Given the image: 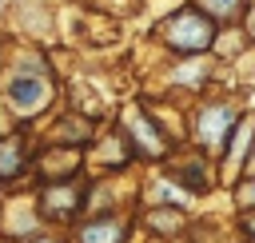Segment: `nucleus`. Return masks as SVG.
<instances>
[{
  "mask_svg": "<svg viewBox=\"0 0 255 243\" xmlns=\"http://www.w3.org/2000/svg\"><path fill=\"white\" fill-rule=\"evenodd\" d=\"M215 36H219V24L199 8V4H187L179 12H171L163 24H159V40L179 52V56H203L215 48Z\"/></svg>",
  "mask_w": 255,
  "mask_h": 243,
  "instance_id": "nucleus-1",
  "label": "nucleus"
},
{
  "mask_svg": "<svg viewBox=\"0 0 255 243\" xmlns=\"http://www.w3.org/2000/svg\"><path fill=\"white\" fill-rule=\"evenodd\" d=\"M235 123H239V112L231 108V104H203L199 112H195V139H199V151H207V155H223V147H227V139H231V131H235Z\"/></svg>",
  "mask_w": 255,
  "mask_h": 243,
  "instance_id": "nucleus-2",
  "label": "nucleus"
},
{
  "mask_svg": "<svg viewBox=\"0 0 255 243\" xmlns=\"http://www.w3.org/2000/svg\"><path fill=\"white\" fill-rule=\"evenodd\" d=\"M251 147H255V116H239V123H235V131H231V139H227L223 155H219L223 171L239 179V175H243V167H247Z\"/></svg>",
  "mask_w": 255,
  "mask_h": 243,
  "instance_id": "nucleus-3",
  "label": "nucleus"
},
{
  "mask_svg": "<svg viewBox=\"0 0 255 243\" xmlns=\"http://www.w3.org/2000/svg\"><path fill=\"white\" fill-rule=\"evenodd\" d=\"M8 100H12V108H20L24 116H32L36 108H44V104L52 100V88H48V80H40V76H16V80L8 84Z\"/></svg>",
  "mask_w": 255,
  "mask_h": 243,
  "instance_id": "nucleus-4",
  "label": "nucleus"
},
{
  "mask_svg": "<svg viewBox=\"0 0 255 243\" xmlns=\"http://www.w3.org/2000/svg\"><path fill=\"white\" fill-rule=\"evenodd\" d=\"M128 131H131V139H135V147H139L143 155L159 159V155L167 151V143H163L159 127H155V123H151L147 116H139V112H128Z\"/></svg>",
  "mask_w": 255,
  "mask_h": 243,
  "instance_id": "nucleus-5",
  "label": "nucleus"
},
{
  "mask_svg": "<svg viewBox=\"0 0 255 243\" xmlns=\"http://www.w3.org/2000/svg\"><path fill=\"white\" fill-rule=\"evenodd\" d=\"M215 24H239L243 16H247V8H251V0H195Z\"/></svg>",
  "mask_w": 255,
  "mask_h": 243,
  "instance_id": "nucleus-6",
  "label": "nucleus"
},
{
  "mask_svg": "<svg viewBox=\"0 0 255 243\" xmlns=\"http://www.w3.org/2000/svg\"><path fill=\"white\" fill-rule=\"evenodd\" d=\"M124 235H128V227L120 223V219H96V223H88L84 231H80V243H124Z\"/></svg>",
  "mask_w": 255,
  "mask_h": 243,
  "instance_id": "nucleus-7",
  "label": "nucleus"
},
{
  "mask_svg": "<svg viewBox=\"0 0 255 243\" xmlns=\"http://www.w3.org/2000/svg\"><path fill=\"white\" fill-rule=\"evenodd\" d=\"M76 203H80V187H52V191H44V207L52 215H72Z\"/></svg>",
  "mask_w": 255,
  "mask_h": 243,
  "instance_id": "nucleus-8",
  "label": "nucleus"
},
{
  "mask_svg": "<svg viewBox=\"0 0 255 243\" xmlns=\"http://www.w3.org/2000/svg\"><path fill=\"white\" fill-rule=\"evenodd\" d=\"M231 195H235V207H239V211H251V207H255V175H243Z\"/></svg>",
  "mask_w": 255,
  "mask_h": 243,
  "instance_id": "nucleus-9",
  "label": "nucleus"
},
{
  "mask_svg": "<svg viewBox=\"0 0 255 243\" xmlns=\"http://www.w3.org/2000/svg\"><path fill=\"white\" fill-rule=\"evenodd\" d=\"M16 167H20L16 143H0V175H4V179H12V175H16Z\"/></svg>",
  "mask_w": 255,
  "mask_h": 243,
  "instance_id": "nucleus-10",
  "label": "nucleus"
},
{
  "mask_svg": "<svg viewBox=\"0 0 255 243\" xmlns=\"http://www.w3.org/2000/svg\"><path fill=\"white\" fill-rule=\"evenodd\" d=\"M151 223H155V227H167V231H175L183 219H179V215H151Z\"/></svg>",
  "mask_w": 255,
  "mask_h": 243,
  "instance_id": "nucleus-11",
  "label": "nucleus"
},
{
  "mask_svg": "<svg viewBox=\"0 0 255 243\" xmlns=\"http://www.w3.org/2000/svg\"><path fill=\"white\" fill-rule=\"evenodd\" d=\"M239 227H243V231H247V235H251V239H255V207H251V211H243V215H239Z\"/></svg>",
  "mask_w": 255,
  "mask_h": 243,
  "instance_id": "nucleus-12",
  "label": "nucleus"
},
{
  "mask_svg": "<svg viewBox=\"0 0 255 243\" xmlns=\"http://www.w3.org/2000/svg\"><path fill=\"white\" fill-rule=\"evenodd\" d=\"M243 24H247V36H251V40H255V4H251V8H247V16H243Z\"/></svg>",
  "mask_w": 255,
  "mask_h": 243,
  "instance_id": "nucleus-13",
  "label": "nucleus"
},
{
  "mask_svg": "<svg viewBox=\"0 0 255 243\" xmlns=\"http://www.w3.org/2000/svg\"><path fill=\"white\" fill-rule=\"evenodd\" d=\"M243 175H255V147H251V155H247V167H243ZM239 175V179H243Z\"/></svg>",
  "mask_w": 255,
  "mask_h": 243,
  "instance_id": "nucleus-14",
  "label": "nucleus"
},
{
  "mask_svg": "<svg viewBox=\"0 0 255 243\" xmlns=\"http://www.w3.org/2000/svg\"><path fill=\"white\" fill-rule=\"evenodd\" d=\"M36 243H56V239H36Z\"/></svg>",
  "mask_w": 255,
  "mask_h": 243,
  "instance_id": "nucleus-15",
  "label": "nucleus"
}]
</instances>
